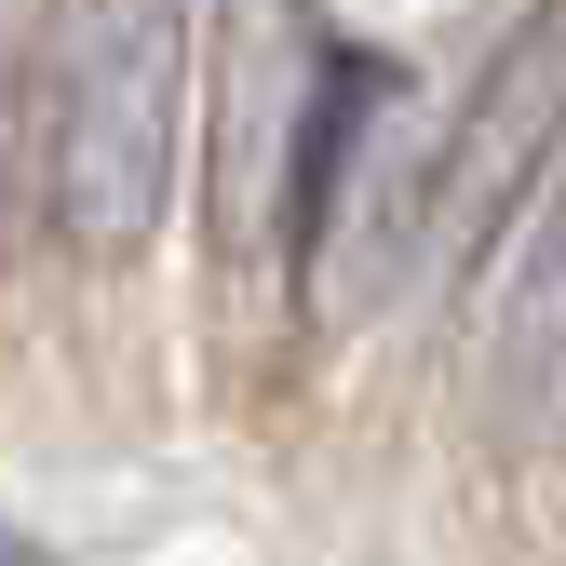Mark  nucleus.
I'll return each instance as SVG.
<instances>
[{"label": "nucleus", "mask_w": 566, "mask_h": 566, "mask_svg": "<svg viewBox=\"0 0 566 566\" xmlns=\"http://www.w3.org/2000/svg\"><path fill=\"white\" fill-rule=\"evenodd\" d=\"M189 54H202V0H67L41 189H54V230L82 243V256H135L176 217Z\"/></svg>", "instance_id": "1"}, {"label": "nucleus", "mask_w": 566, "mask_h": 566, "mask_svg": "<svg viewBox=\"0 0 566 566\" xmlns=\"http://www.w3.org/2000/svg\"><path fill=\"white\" fill-rule=\"evenodd\" d=\"M472 418L513 459L566 446V149L472 270Z\"/></svg>", "instance_id": "2"}, {"label": "nucleus", "mask_w": 566, "mask_h": 566, "mask_svg": "<svg viewBox=\"0 0 566 566\" xmlns=\"http://www.w3.org/2000/svg\"><path fill=\"white\" fill-rule=\"evenodd\" d=\"M0 553H28V539H14V526H0Z\"/></svg>", "instance_id": "3"}]
</instances>
